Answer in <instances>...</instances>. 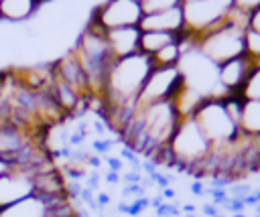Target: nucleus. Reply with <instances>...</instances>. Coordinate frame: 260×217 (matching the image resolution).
Masks as SVG:
<instances>
[{
	"mask_svg": "<svg viewBox=\"0 0 260 217\" xmlns=\"http://www.w3.org/2000/svg\"><path fill=\"white\" fill-rule=\"evenodd\" d=\"M185 2H193V0H181V4H185Z\"/></svg>",
	"mask_w": 260,
	"mask_h": 217,
	"instance_id": "28",
	"label": "nucleus"
},
{
	"mask_svg": "<svg viewBox=\"0 0 260 217\" xmlns=\"http://www.w3.org/2000/svg\"><path fill=\"white\" fill-rule=\"evenodd\" d=\"M140 6L144 10V14H148V12H160V10L177 8V6H181V0H142Z\"/></svg>",
	"mask_w": 260,
	"mask_h": 217,
	"instance_id": "21",
	"label": "nucleus"
},
{
	"mask_svg": "<svg viewBox=\"0 0 260 217\" xmlns=\"http://www.w3.org/2000/svg\"><path fill=\"white\" fill-rule=\"evenodd\" d=\"M183 57V47H181V39L167 45L165 49H160L156 55H152V65L154 67H179Z\"/></svg>",
	"mask_w": 260,
	"mask_h": 217,
	"instance_id": "18",
	"label": "nucleus"
},
{
	"mask_svg": "<svg viewBox=\"0 0 260 217\" xmlns=\"http://www.w3.org/2000/svg\"><path fill=\"white\" fill-rule=\"evenodd\" d=\"M37 0H0V20L24 22L39 10Z\"/></svg>",
	"mask_w": 260,
	"mask_h": 217,
	"instance_id": "15",
	"label": "nucleus"
},
{
	"mask_svg": "<svg viewBox=\"0 0 260 217\" xmlns=\"http://www.w3.org/2000/svg\"><path fill=\"white\" fill-rule=\"evenodd\" d=\"M240 132L248 136H260V101L246 99L242 122H240Z\"/></svg>",
	"mask_w": 260,
	"mask_h": 217,
	"instance_id": "17",
	"label": "nucleus"
},
{
	"mask_svg": "<svg viewBox=\"0 0 260 217\" xmlns=\"http://www.w3.org/2000/svg\"><path fill=\"white\" fill-rule=\"evenodd\" d=\"M234 4L246 12H252L256 8H260V0H234Z\"/></svg>",
	"mask_w": 260,
	"mask_h": 217,
	"instance_id": "22",
	"label": "nucleus"
},
{
	"mask_svg": "<svg viewBox=\"0 0 260 217\" xmlns=\"http://www.w3.org/2000/svg\"><path fill=\"white\" fill-rule=\"evenodd\" d=\"M193 120L211 142V146H223L240 134V128L228 116L221 99H205L195 112Z\"/></svg>",
	"mask_w": 260,
	"mask_h": 217,
	"instance_id": "5",
	"label": "nucleus"
},
{
	"mask_svg": "<svg viewBox=\"0 0 260 217\" xmlns=\"http://www.w3.org/2000/svg\"><path fill=\"white\" fill-rule=\"evenodd\" d=\"M39 4H47V2H53V0H37Z\"/></svg>",
	"mask_w": 260,
	"mask_h": 217,
	"instance_id": "27",
	"label": "nucleus"
},
{
	"mask_svg": "<svg viewBox=\"0 0 260 217\" xmlns=\"http://www.w3.org/2000/svg\"><path fill=\"white\" fill-rule=\"evenodd\" d=\"M71 53L75 55V59L79 61L81 69L87 75L91 97H100L102 89H104V79H106L108 67L114 61L110 51H108V43H106L104 30L98 28L89 20L87 26L81 30V34L77 39V45L71 49Z\"/></svg>",
	"mask_w": 260,
	"mask_h": 217,
	"instance_id": "1",
	"label": "nucleus"
},
{
	"mask_svg": "<svg viewBox=\"0 0 260 217\" xmlns=\"http://www.w3.org/2000/svg\"><path fill=\"white\" fill-rule=\"evenodd\" d=\"M65 197H43V195H30L18 203H12L8 207L0 209V217H51L53 209L65 201Z\"/></svg>",
	"mask_w": 260,
	"mask_h": 217,
	"instance_id": "10",
	"label": "nucleus"
},
{
	"mask_svg": "<svg viewBox=\"0 0 260 217\" xmlns=\"http://www.w3.org/2000/svg\"><path fill=\"white\" fill-rule=\"evenodd\" d=\"M136 2H142V0H136Z\"/></svg>",
	"mask_w": 260,
	"mask_h": 217,
	"instance_id": "29",
	"label": "nucleus"
},
{
	"mask_svg": "<svg viewBox=\"0 0 260 217\" xmlns=\"http://www.w3.org/2000/svg\"><path fill=\"white\" fill-rule=\"evenodd\" d=\"M181 85H183V77H181L179 67H152V71L136 99L134 110L173 99L175 93L181 89Z\"/></svg>",
	"mask_w": 260,
	"mask_h": 217,
	"instance_id": "7",
	"label": "nucleus"
},
{
	"mask_svg": "<svg viewBox=\"0 0 260 217\" xmlns=\"http://www.w3.org/2000/svg\"><path fill=\"white\" fill-rule=\"evenodd\" d=\"M242 97H244V99L260 101V65L254 67L250 79L246 81V85H244V89H242Z\"/></svg>",
	"mask_w": 260,
	"mask_h": 217,
	"instance_id": "19",
	"label": "nucleus"
},
{
	"mask_svg": "<svg viewBox=\"0 0 260 217\" xmlns=\"http://www.w3.org/2000/svg\"><path fill=\"white\" fill-rule=\"evenodd\" d=\"M140 30H158V32H171V34H183L185 32V20L181 6L160 10V12H148L140 20Z\"/></svg>",
	"mask_w": 260,
	"mask_h": 217,
	"instance_id": "14",
	"label": "nucleus"
},
{
	"mask_svg": "<svg viewBox=\"0 0 260 217\" xmlns=\"http://www.w3.org/2000/svg\"><path fill=\"white\" fill-rule=\"evenodd\" d=\"M169 152L173 158V166L195 176V172L211 152V142L205 138L193 118H183L169 142Z\"/></svg>",
	"mask_w": 260,
	"mask_h": 217,
	"instance_id": "2",
	"label": "nucleus"
},
{
	"mask_svg": "<svg viewBox=\"0 0 260 217\" xmlns=\"http://www.w3.org/2000/svg\"><path fill=\"white\" fill-rule=\"evenodd\" d=\"M234 0H193L181 4L185 34L197 39L217 26H221L234 10Z\"/></svg>",
	"mask_w": 260,
	"mask_h": 217,
	"instance_id": "4",
	"label": "nucleus"
},
{
	"mask_svg": "<svg viewBox=\"0 0 260 217\" xmlns=\"http://www.w3.org/2000/svg\"><path fill=\"white\" fill-rule=\"evenodd\" d=\"M35 195V172L22 166H10L0 176V209Z\"/></svg>",
	"mask_w": 260,
	"mask_h": 217,
	"instance_id": "8",
	"label": "nucleus"
},
{
	"mask_svg": "<svg viewBox=\"0 0 260 217\" xmlns=\"http://www.w3.org/2000/svg\"><path fill=\"white\" fill-rule=\"evenodd\" d=\"M248 28H254V30L260 32V8H256V10L250 12V26Z\"/></svg>",
	"mask_w": 260,
	"mask_h": 217,
	"instance_id": "23",
	"label": "nucleus"
},
{
	"mask_svg": "<svg viewBox=\"0 0 260 217\" xmlns=\"http://www.w3.org/2000/svg\"><path fill=\"white\" fill-rule=\"evenodd\" d=\"M244 47H246V55H250L254 61H260V32L258 30L246 28Z\"/></svg>",
	"mask_w": 260,
	"mask_h": 217,
	"instance_id": "20",
	"label": "nucleus"
},
{
	"mask_svg": "<svg viewBox=\"0 0 260 217\" xmlns=\"http://www.w3.org/2000/svg\"><path fill=\"white\" fill-rule=\"evenodd\" d=\"M53 75L63 81L65 85H69L73 91H77L85 101L91 97V91H89V81H87V75L85 71L81 69L79 61L75 59V55L69 51L67 55H63L55 65H53Z\"/></svg>",
	"mask_w": 260,
	"mask_h": 217,
	"instance_id": "11",
	"label": "nucleus"
},
{
	"mask_svg": "<svg viewBox=\"0 0 260 217\" xmlns=\"http://www.w3.org/2000/svg\"><path fill=\"white\" fill-rule=\"evenodd\" d=\"M106 43L112 59H124L140 53V28L138 26H124L106 30Z\"/></svg>",
	"mask_w": 260,
	"mask_h": 217,
	"instance_id": "13",
	"label": "nucleus"
},
{
	"mask_svg": "<svg viewBox=\"0 0 260 217\" xmlns=\"http://www.w3.org/2000/svg\"><path fill=\"white\" fill-rule=\"evenodd\" d=\"M10 166H12V164H10L6 158H2V156H0V176H2L4 172H8V170H10Z\"/></svg>",
	"mask_w": 260,
	"mask_h": 217,
	"instance_id": "24",
	"label": "nucleus"
},
{
	"mask_svg": "<svg viewBox=\"0 0 260 217\" xmlns=\"http://www.w3.org/2000/svg\"><path fill=\"white\" fill-rule=\"evenodd\" d=\"M254 67H256V61L246 53L217 65V81H219L221 89L225 93H242Z\"/></svg>",
	"mask_w": 260,
	"mask_h": 217,
	"instance_id": "9",
	"label": "nucleus"
},
{
	"mask_svg": "<svg viewBox=\"0 0 260 217\" xmlns=\"http://www.w3.org/2000/svg\"><path fill=\"white\" fill-rule=\"evenodd\" d=\"M244 34H246L244 28L225 20L221 26L197 37L195 45H197V51L203 57H207L215 65H221V63H225L230 59H236V57L246 53Z\"/></svg>",
	"mask_w": 260,
	"mask_h": 217,
	"instance_id": "3",
	"label": "nucleus"
},
{
	"mask_svg": "<svg viewBox=\"0 0 260 217\" xmlns=\"http://www.w3.org/2000/svg\"><path fill=\"white\" fill-rule=\"evenodd\" d=\"M254 215H260V203L254 207Z\"/></svg>",
	"mask_w": 260,
	"mask_h": 217,
	"instance_id": "25",
	"label": "nucleus"
},
{
	"mask_svg": "<svg viewBox=\"0 0 260 217\" xmlns=\"http://www.w3.org/2000/svg\"><path fill=\"white\" fill-rule=\"evenodd\" d=\"M254 195H256V199H258V203H260V189H258V191H254Z\"/></svg>",
	"mask_w": 260,
	"mask_h": 217,
	"instance_id": "26",
	"label": "nucleus"
},
{
	"mask_svg": "<svg viewBox=\"0 0 260 217\" xmlns=\"http://www.w3.org/2000/svg\"><path fill=\"white\" fill-rule=\"evenodd\" d=\"M179 39H181V34L158 32V30H140V53L146 57H152L160 49H165L167 45H171Z\"/></svg>",
	"mask_w": 260,
	"mask_h": 217,
	"instance_id": "16",
	"label": "nucleus"
},
{
	"mask_svg": "<svg viewBox=\"0 0 260 217\" xmlns=\"http://www.w3.org/2000/svg\"><path fill=\"white\" fill-rule=\"evenodd\" d=\"M144 10L136 0H106L91 14V22L106 30L124 28V26H140Z\"/></svg>",
	"mask_w": 260,
	"mask_h": 217,
	"instance_id": "6",
	"label": "nucleus"
},
{
	"mask_svg": "<svg viewBox=\"0 0 260 217\" xmlns=\"http://www.w3.org/2000/svg\"><path fill=\"white\" fill-rule=\"evenodd\" d=\"M32 134L28 128L12 124V122H0V156L12 162L26 146H30Z\"/></svg>",
	"mask_w": 260,
	"mask_h": 217,
	"instance_id": "12",
	"label": "nucleus"
}]
</instances>
